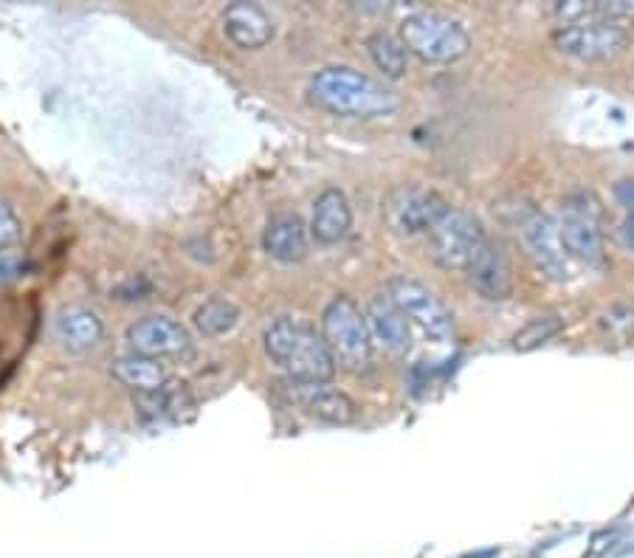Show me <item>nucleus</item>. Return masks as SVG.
<instances>
[{
    "mask_svg": "<svg viewBox=\"0 0 634 558\" xmlns=\"http://www.w3.org/2000/svg\"><path fill=\"white\" fill-rule=\"evenodd\" d=\"M265 353L285 370L288 381H330L336 361L327 350L322 333L302 319L282 316L265 330Z\"/></svg>",
    "mask_w": 634,
    "mask_h": 558,
    "instance_id": "obj_2",
    "label": "nucleus"
},
{
    "mask_svg": "<svg viewBox=\"0 0 634 558\" xmlns=\"http://www.w3.org/2000/svg\"><path fill=\"white\" fill-rule=\"evenodd\" d=\"M618 195L623 198V203L634 206V181H626V184L618 186Z\"/></svg>",
    "mask_w": 634,
    "mask_h": 558,
    "instance_id": "obj_27",
    "label": "nucleus"
},
{
    "mask_svg": "<svg viewBox=\"0 0 634 558\" xmlns=\"http://www.w3.org/2000/svg\"><path fill=\"white\" fill-rule=\"evenodd\" d=\"M367 51H370L372 62L378 65V71H384V77L401 79L409 68V51L389 31H372L367 37Z\"/></svg>",
    "mask_w": 634,
    "mask_h": 558,
    "instance_id": "obj_21",
    "label": "nucleus"
},
{
    "mask_svg": "<svg viewBox=\"0 0 634 558\" xmlns=\"http://www.w3.org/2000/svg\"><path fill=\"white\" fill-rule=\"evenodd\" d=\"M372 341H378L389 356H406L412 350V330L398 305L387 294H375L364 308Z\"/></svg>",
    "mask_w": 634,
    "mask_h": 558,
    "instance_id": "obj_14",
    "label": "nucleus"
},
{
    "mask_svg": "<svg viewBox=\"0 0 634 558\" xmlns=\"http://www.w3.org/2000/svg\"><path fill=\"white\" fill-rule=\"evenodd\" d=\"M556 226L561 246L570 254V260L587 265L604 263V232H601L604 212L595 195L589 192L570 195L561 203V220Z\"/></svg>",
    "mask_w": 634,
    "mask_h": 558,
    "instance_id": "obj_5",
    "label": "nucleus"
},
{
    "mask_svg": "<svg viewBox=\"0 0 634 558\" xmlns=\"http://www.w3.org/2000/svg\"><path fill=\"white\" fill-rule=\"evenodd\" d=\"M468 282L471 288L491 302H502L513 294V268L508 251L499 246L496 240H485V246L480 248V254L474 257V263L468 265Z\"/></svg>",
    "mask_w": 634,
    "mask_h": 558,
    "instance_id": "obj_13",
    "label": "nucleus"
},
{
    "mask_svg": "<svg viewBox=\"0 0 634 558\" xmlns=\"http://www.w3.org/2000/svg\"><path fill=\"white\" fill-rule=\"evenodd\" d=\"M519 234L525 243L530 260L542 271L544 277L553 282H567L573 274V260L561 246L558 226L542 212L525 209V215L519 217Z\"/></svg>",
    "mask_w": 634,
    "mask_h": 558,
    "instance_id": "obj_10",
    "label": "nucleus"
},
{
    "mask_svg": "<svg viewBox=\"0 0 634 558\" xmlns=\"http://www.w3.org/2000/svg\"><path fill=\"white\" fill-rule=\"evenodd\" d=\"M398 40L409 54L429 65H449L471 51V37L460 20L440 12H415L401 20Z\"/></svg>",
    "mask_w": 634,
    "mask_h": 558,
    "instance_id": "obj_4",
    "label": "nucleus"
},
{
    "mask_svg": "<svg viewBox=\"0 0 634 558\" xmlns=\"http://www.w3.org/2000/svg\"><path fill=\"white\" fill-rule=\"evenodd\" d=\"M561 330H564V319H561L558 313L533 316L527 325H522L513 333V350H516V353H533V350H539L542 344L556 339Z\"/></svg>",
    "mask_w": 634,
    "mask_h": 558,
    "instance_id": "obj_23",
    "label": "nucleus"
},
{
    "mask_svg": "<svg viewBox=\"0 0 634 558\" xmlns=\"http://www.w3.org/2000/svg\"><path fill=\"white\" fill-rule=\"evenodd\" d=\"M310 96L316 105L347 119H387L401 110L398 93L347 65L322 68L310 79Z\"/></svg>",
    "mask_w": 634,
    "mask_h": 558,
    "instance_id": "obj_1",
    "label": "nucleus"
},
{
    "mask_svg": "<svg viewBox=\"0 0 634 558\" xmlns=\"http://www.w3.org/2000/svg\"><path fill=\"white\" fill-rule=\"evenodd\" d=\"M451 206L440 192L423 184H395L381 201V215L389 232L401 237L429 234L434 223L449 212Z\"/></svg>",
    "mask_w": 634,
    "mask_h": 558,
    "instance_id": "obj_6",
    "label": "nucleus"
},
{
    "mask_svg": "<svg viewBox=\"0 0 634 558\" xmlns=\"http://www.w3.org/2000/svg\"><path fill=\"white\" fill-rule=\"evenodd\" d=\"M353 226V209L347 195L339 186H327L325 192L313 203V217H310V234L322 243V246H333L350 234Z\"/></svg>",
    "mask_w": 634,
    "mask_h": 558,
    "instance_id": "obj_17",
    "label": "nucleus"
},
{
    "mask_svg": "<svg viewBox=\"0 0 634 558\" xmlns=\"http://www.w3.org/2000/svg\"><path fill=\"white\" fill-rule=\"evenodd\" d=\"M113 378L124 384V387L136 389L139 395H150V392H158L170 381V370L167 364L155 361V358H144L130 353V356H122L113 361Z\"/></svg>",
    "mask_w": 634,
    "mask_h": 558,
    "instance_id": "obj_19",
    "label": "nucleus"
},
{
    "mask_svg": "<svg viewBox=\"0 0 634 558\" xmlns=\"http://www.w3.org/2000/svg\"><path fill=\"white\" fill-rule=\"evenodd\" d=\"M496 550H485V553H477V556H465V558H494Z\"/></svg>",
    "mask_w": 634,
    "mask_h": 558,
    "instance_id": "obj_28",
    "label": "nucleus"
},
{
    "mask_svg": "<svg viewBox=\"0 0 634 558\" xmlns=\"http://www.w3.org/2000/svg\"><path fill=\"white\" fill-rule=\"evenodd\" d=\"M26 271V263L12 254V251H0V282H9V279H17Z\"/></svg>",
    "mask_w": 634,
    "mask_h": 558,
    "instance_id": "obj_25",
    "label": "nucleus"
},
{
    "mask_svg": "<svg viewBox=\"0 0 634 558\" xmlns=\"http://www.w3.org/2000/svg\"><path fill=\"white\" fill-rule=\"evenodd\" d=\"M553 46L578 62H604L618 57L629 46L626 26L615 23H578V26H558L553 31Z\"/></svg>",
    "mask_w": 634,
    "mask_h": 558,
    "instance_id": "obj_9",
    "label": "nucleus"
},
{
    "mask_svg": "<svg viewBox=\"0 0 634 558\" xmlns=\"http://www.w3.org/2000/svg\"><path fill=\"white\" fill-rule=\"evenodd\" d=\"M223 31L237 48H263L274 37V20L257 3H232L223 12Z\"/></svg>",
    "mask_w": 634,
    "mask_h": 558,
    "instance_id": "obj_16",
    "label": "nucleus"
},
{
    "mask_svg": "<svg viewBox=\"0 0 634 558\" xmlns=\"http://www.w3.org/2000/svg\"><path fill=\"white\" fill-rule=\"evenodd\" d=\"M620 240H623V246L634 251V215H629V220L623 223V229H620Z\"/></svg>",
    "mask_w": 634,
    "mask_h": 558,
    "instance_id": "obj_26",
    "label": "nucleus"
},
{
    "mask_svg": "<svg viewBox=\"0 0 634 558\" xmlns=\"http://www.w3.org/2000/svg\"><path fill=\"white\" fill-rule=\"evenodd\" d=\"M387 296L398 305L409 325H418L426 336L446 341L454 336V319L446 305L434 296L432 288L412 277H392L387 282Z\"/></svg>",
    "mask_w": 634,
    "mask_h": 558,
    "instance_id": "obj_8",
    "label": "nucleus"
},
{
    "mask_svg": "<svg viewBox=\"0 0 634 558\" xmlns=\"http://www.w3.org/2000/svg\"><path fill=\"white\" fill-rule=\"evenodd\" d=\"M322 339H325L330 356L336 361V370L361 372L370 370L372 364V336L364 310L358 308L353 296L339 294L327 302L322 313Z\"/></svg>",
    "mask_w": 634,
    "mask_h": 558,
    "instance_id": "obj_3",
    "label": "nucleus"
},
{
    "mask_svg": "<svg viewBox=\"0 0 634 558\" xmlns=\"http://www.w3.org/2000/svg\"><path fill=\"white\" fill-rule=\"evenodd\" d=\"M127 344L136 356L155 358H189L192 356V336L181 322H175L170 316H144L139 322L127 327Z\"/></svg>",
    "mask_w": 634,
    "mask_h": 558,
    "instance_id": "obj_11",
    "label": "nucleus"
},
{
    "mask_svg": "<svg viewBox=\"0 0 634 558\" xmlns=\"http://www.w3.org/2000/svg\"><path fill=\"white\" fill-rule=\"evenodd\" d=\"M20 220L17 215L6 206V203H0V251H6V248H12L20 240Z\"/></svg>",
    "mask_w": 634,
    "mask_h": 558,
    "instance_id": "obj_24",
    "label": "nucleus"
},
{
    "mask_svg": "<svg viewBox=\"0 0 634 558\" xmlns=\"http://www.w3.org/2000/svg\"><path fill=\"white\" fill-rule=\"evenodd\" d=\"M263 248L268 257H274L279 263H302L310 251V237L305 220L296 212H277L265 223Z\"/></svg>",
    "mask_w": 634,
    "mask_h": 558,
    "instance_id": "obj_15",
    "label": "nucleus"
},
{
    "mask_svg": "<svg viewBox=\"0 0 634 558\" xmlns=\"http://www.w3.org/2000/svg\"><path fill=\"white\" fill-rule=\"evenodd\" d=\"M288 395L308 415L330 426H350L358 420V403L330 381H288Z\"/></svg>",
    "mask_w": 634,
    "mask_h": 558,
    "instance_id": "obj_12",
    "label": "nucleus"
},
{
    "mask_svg": "<svg viewBox=\"0 0 634 558\" xmlns=\"http://www.w3.org/2000/svg\"><path fill=\"white\" fill-rule=\"evenodd\" d=\"M237 322H240V308L234 302H229V299H223V296H212L195 310V327L209 339L232 333Z\"/></svg>",
    "mask_w": 634,
    "mask_h": 558,
    "instance_id": "obj_22",
    "label": "nucleus"
},
{
    "mask_svg": "<svg viewBox=\"0 0 634 558\" xmlns=\"http://www.w3.org/2000/svg\"><path fill=\"white\" fill-rule=\"evenodd\" d=\"M558 26H578V23H632L634 0H564L553 6Z\"/></svg>",
    "mask_w": 634,
    "mask_h": 558,
    "instance_id": "obj_18",
    "label": "nucleus"
},
{
    "mask_svg": "<svg viewBox=\"0 0 634 558\" xmlns=\"http://www.w3.org/2000/svg\"><path fill=\"white\" fill-rule=\"evenodd\" d=\"M57 339L68 347V350H91L96 347L102 336H105V325L102 319L88 308H62L57 316Z\"/></svg>",
    "mask_w": 634,
    "mask_h": 558,
    "instance_id": "obj_20",
    "label": "nucleus"
},
{
    "mask_svg": "<svg viewBox=\"0 0 634 558\" xmlns=\"http://www.w3.org/2000/svg\"><path fill=\"white\" fill-rule=\"evenodd\" d=\"M426 237L432 260L446 271H468V265L474 263V257L488 240L480 220L465 209H449Z\"/></svg>",
    "mask_w": 634,
    "mask_h": 558,
    "instance_id": "obj_7",
    "label": "nucleus"
}]
</instances>
